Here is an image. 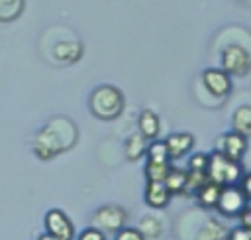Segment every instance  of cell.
I'll use <instances>...</instances> for the list:
<instances>
[{
    "mask_svg": "<svg viewBox=\"0 0 251 240\" xmlns=\"http://www.w3.org/2000/svg\"><path fill=\"white\" fill-rule=\"evenodd\" d=\"M88 108L100 120H114L124 110V94L114 85H100L90 92Z\"/></svg>",
    "mask_w": 251,
    "mask_h": 240,
    "instance_id": "1",
    "label": "cell"
},
{
    "mask_svg": "<svg viewBox=\"0 0 251 240\" xmlns=\"http://www.w3.org/2000/svg\"><path fill=\"white\" fill-rule=\"evenodd\" d=\"M206 175H208V181L218 183L220 187L239 185V181L243 177V167H241V161H231V159L224 157L222 153L212 151L210 159H208Z\"/></svg>",
    "mask_w": 251,
    "mask_h": 240,
    "instance_id": "2",
    "label": "cell"
},
{
    "mask_svg": "<svg viewBox=\"0 0 251 240\" xmlns=\"http://www.w3.org/2000/svg\"><path fill=\"white\" fill-rule=\"evenodd\" d=\"M61 126H63V118L53 120L49 126H45L37 136H35V144H33V151L41 157V159H49L53 155H57L59 151L67 150L69 146H73L69 140H65V136L61 134Z\"/></svg>",
    "mask_w": 251,
    "mask_h": 240,
    "instance_id": "3",
    "label": "cell"
},
{
    "mask_svg": "<svg viewBox=\"0 0 251 240\" xmlns=\"http://www.w3.org/2000/svg\"><path fill=\"white\" fill-rule=\"evenodd\" d=\"M222 69L227 75H247L251 69V51L239 43L226 45L222 49Z\"/></svg>",
    "mask_w": 251,
    "mask_h": 240,
    "instance_id": "4",
    "label": "cell"
},
{
    "mask_svg": "<svg viewBox=\"0 0 251 240\" xmlns=\"http://www.w3.org/2000/svg\"><path fill=\"white\" fill-rule=\"evenodd\" d=\"M249 207V199L245 197V193L241 191L239 185H229V187H222L216 210L222 216L227 218H237L245 209Z\"/></svg>",
    "mask_w": 251,
    "mask_h": 240,
    "instance_id": "5",
    "label": "cell"
},
{
    "mask_svg": "<svg viewBox=\"0 0 251 240\" xmlns=\"http://www.w3.org/2000/svg\"><path fill=\"white\" fill-rule=\"evenodd\" d=\"M127 212L118 205H104L94 210L92 214V226H96L102 232H118L126 226Z\"/></svg>",
    "mask_w": 251,
    "mask_h": 240,
    "instance_id": "6",
    "label": "cell"
},
{
    "mask_svg": "<svg viewBox=\"0 0 251 240\" xmlns=\"http://www.w3.org/2000/svg\"><path fill=\"white\" fill-rule=\"evenodd\" d=\"M218 153H222L224 157L231 159V161H241L245 151H247V136L239 134V132H224L216 138V150Z\"/></svg>",
    "mask_w": 251,
    "mask_h": 240,
    "instance_id": "7",
    "label": "cell"
},
{
    "mask_svg": "<svg viewBox=\"0 0 251 240\" xmlns=\"http://www.w3.org/2000/svg\"><path fill=\"white\" fill-rule=\"evenodd\" d=\"M43 226H45V232L61 240H75V224L61 209L47 210L43 216Z\"/></svg>",
    "mask_w": 251,
    "mask_h": 240,
    "instance_id": "8",
    "label": "cell"
},
{
    "mask_svg": "<svg viewBox=\"0 0 251 240\" xmlns=\"http://www.w3.org/2000/svg\"><path fill=\"white\" fill-rule=\"evenodd\" d=\"M202 85L204 89L216 96V98H226L231 92V75H227L224 69H204L202 73Z\"/></svg>",
    "mask_w": 251,
    "mask_h": 240,
    "instance_id": "9",
    "label": "cell"
},
{
    "mask_svg": "<svg viewBox=\"0 0 251 240\" xmlns=\"http://www.w3.org/2000/svg\"><path fill=\"white\" fill-rule=\"evenodd\" d=\"M165 146L171 159H180L194 148V136L190 132H175L165 138Z\"/></svg>",
    "mask_w": 251,
    "mask_h": 240,
    "instance_id": "10",
    "label": "cell"
},
{
    "mask_svg": "<svg viewBox=\"0 0 251 240\" xmlns=\"http://www.w3.org/2000/svg\"><path fill=\"white\" fill-rule=\"evenodd\" d=\"M171 193L165 187L163 181H147L145 191H143V199L151 209H165L171 203Z\"/></svg>",
    "mask_w": 251,
    "mask_h": 240,
    "instance_id": "11",
    "label": "cell"
},
{
    "mask_svg": "<svg viewBox=\"0 0 251 240\" xmlns=\"http://www.w3.org/2000/svg\"><path fill=\"white\" fill-rule=\"evenodd\" d=\"M137 130L145 140H155L159 136V130H161L159 116L149 108L141 110L139 116H137Z\"/></svg>",
    "mask_w": 251,
    "mask_h": 240,
    "instance_id": "12",
    "label": "cell"
},
{
    "mask_svg": "<svg viewBox=\"0 0 251 240\" xmlns=\"http://www.w3.org/2000/svg\"><path fill=\"white\" fill-rule=\"evenodd\" d=\"M227 228L218 218H206L194 234V240H226Z\"/></svg>",
    "mask_w": 251,
    "mask_h": 240,
    "instance_id": "13",
    "label": "cell"
},
{
    "mask_svg": "<svg viewBox=\"0 0 251 240\" xmlns=\"http://www.w3.org/2000/svg\"><path fill=\"white\" fill-rule=\"evenodd\" d=\"M220 193H222V187L218 183H212V181H206L196 193V203L202 207V209H216L218 205V199H220Z\"/></svg>",
    "mask_w": 251,
    "mask_h": 240,
    "instance_id": "14",
    "label": "cell"
},
{
    "mask_svg": "<svg viewBox=\"0 0 251 240\" xmlns=\"http://www.w3.org/2000/svg\"><path fill=\"white\" fill-rule=\"evenodd\" d=\"M231 130L239 132L243 136L251 134V104L239 106L231 116Z\"/></svg>",
    "mask_w": 251,
    "mask_h": 240,
    "instance_id": "15",
    "label": "cell"
},
{
    "mask_svg": "<svg viewBox=\"0 0 251 240\" xmlns=\"http://www.w3.org/2000/svg\"><path fill=\"white\" fill-rule=\"evenodd\" d=\"M53 55H55L57 61L73 63L80 57V43H76V41H59L53 47Z\"/></svg>",
    "mask_w": 251,
    "mask_h": 240,
    "instance_id": "16",
    "label": "cell"
},
{
    "mask_svg": "<svg viewBox=\"0 0 251 240\" xmlns=\"http://www.w3.org/2000/svg\"><path fill=\"white\" fill-rule=\"evenodd\" d=\"M145 151H147V140H145L139 132H133V134L126 140V144H124V153H126V157L131 159V161L139 159Z\"/></svg>",
    "mask_w": 251,
    "mask_h": 240,
    "instance_id": "17",
    "label": "cell"
},
{
    "mask_svg": "<svg viewBox=\"0 0 251 240\" xmlns=\"http://www.w3.org/2000/svg\"><path fill=\"white\" fill-rule=\"evenodd\" d=\"M186 181H188V171L184 169H178V167H171L169 175L165 177V187L169 189L171 195H176V193H184L186 191Z\"/></svg>",
    "mask_w": 251,
    "mask_h": 240,
    "instance_id": "18",
    "label": "cell"
},
{
    "mask_svg": "<svg viewBox=\"0 0 251 240\" xmlns=\"http://www.w3.org/2000/svg\"><path fill=\"white\" fill-rule=\"evenodd\" d=\"M145 155H147V161H151V163H171L165 140H153L151 144H147Z\"/></svg>",
    "mask_w": 251,
    "mask_h": 240,
    "instance_id": "19",
    "label": "cell"
},
{
    "mask_svg": "<svg viewBox=\"0 0 251 240\" xmlns=\"http://www.w3.org/2000/svg\"><path fill=\"white\" fill-rule=\"evenodd\" d=\"M137 230L143 234L145 240H157L161 236V232H163V226H161L159 218H155V216H143L139 220V224H137Z\"/></svg>",
    "mask_w": 251,
    "mask_h": 240,
    "instance_id": "20",
    "label": "cell"
},
{
    "mask_svg": "<svg viewBox=\"0 0 251 240\" xmlns=\"http://www.w3.org/2000/svg\"><path fill=\"white\" fill-rule=\"evenodd\" d=\"M24 10V0H0V22L16 20Z\"/></svg>",
    "mask_w": 251,
    "mask_h": 240,
    "instance_id": "21",
    "label": "cell"
},
{
    "mask_svg": "<svg viewBox=\"0 0 251 240\" xmlns=\"http://www.w3.org/2000/svg\"><path fill=\"white\" fill-rule=\"evenodd\" d=\"M171 167H173L171 163H151V161H147L145 163V177H147V181H165Z\"/></svg>",
    "mask_w": 251,
    "mask_h": 240,
    "instance_id": "22",
    "label": "cell"
},
{
    "mask_svg": "<svg viewBox=\"0 0 251 240\" xmlns=\"http://www.w3.org/2000/svg\"><path fill=\"white\" fill-rule=\"evenodd\" d=\"M208 159H210V153H192L188 157V169L186 171H198V173H206L208 169Z\"/></svg>",
    "mask_w": 251,
    "mask_h": 240,
    "instance_id": "23",
    "label": "cell"
},
{
    "mask_svg": "<svg viewBox=\"0 0 251 240\" xmlns=\"http://www.w3.org/2000/svg\"><path fill=\"white\" fill-rule=\"evenodd\" d=\"M114 240H145V238L135 226H124L122 230L116 232Z\"/></svg>",
    "mask_w": 251,
    "mask_h": 240,
    "instance_id": "24",
    "label": "cell"
},
{
    "mask_svg": "<svg viewBox=\"0 0 251 240\" xmlns=\"http://www.w3.org/2000/svg\"><path fill=\"white\" fill-rule=\"evenodd\" d=\"M76 240H106V234L102 230H98L96 226H86L78 232V236H75Z\"/></svg>",
    "mask_w": 251,
    "mask_h": 240,
    "instance_id": "25",
    "label": "cell"
},
{
    "mask_svg": "<svg viewBox=\"0 0 251 240\" xmlns=\"http://www.w3.org/2000/svg\"><path fill=\"white\" fill-rule=\"evenodd\" d=\"M226 240H251V230H247L241 224H237V226H233V228L227 230Z\"/></svg>",
    "mask_w": 251,
    "mask_h": 240,
    "instance_id": "26",
    "label": "cell"
},
{
    "mask_svg": "<svg viewBox=\"0 0 251 240\" xmlns=\"http://www.w3.org/2000/svg\"><path fill=\"white\" fill-rule=\"evenodd\" d=\"M239 187H241V191L245 193V197L251 201V171L243 173V177H241V181H239Z\"/></svg>",
    "mask_w": 251,
    "mask_h": 240,
    "instance_id": "27",
    "label": "cell"
},
{
    "mask_svg": "<svg viewBox=\"0 0 251 240\" xmlns=\"http://www.w3.org/2000/svg\"><path fill=\"white\" fill-rule=\"evenodd\" d=\"M239 218V224L243 226V228H247V230H251V205L237 216Z\"/></svg>",
    "mask_w": 251,
    "mask_h": 240,
    "instance_id": "28",
    "label": "cell"
},
{
    "mask_svg": "<svg viewBox=\"0 0 251 240\" xmlns=\"http://www.w3.org/2000/svg\"><path fill=\"white\" fill-rule=\"evenodd\" d=\"M35 240H61V238H57V236H53V234H49V232H43V234H39Z\"/></svg>",
    "mask_w": 251,
    "mask_h": 240,
    "instance_id": "29",
    "label": "cell"
},
{
    "mask_svg": "<svg viewBox=\"0 0 251 240\" xmlns=\"http://www.w3.org/2000/svg\"><path fill=\"white\" fill-rule=\"evenodd\" d=\"M239 2H251V0H239Z\"/></svg>",
    "mask_w": 251,
    "mask_h": 240,
    "instance_id": "30",
    "label": "cell"
}]
</instances>
